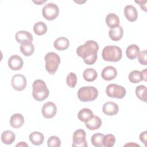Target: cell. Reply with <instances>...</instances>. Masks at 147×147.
<instances>
[{"label":"cell","instance_id":"1","mask_svg":"<svg viewBox=\"0 0 147 147\" xmlns=\"http://www.w3.org/2000/svg\"><path fill=\"white\" fill-rule=\"evenodd\" d=\"M98 50V44L94 40H88L84 44L81 45L77 48L76 54L78 56L83 58L86 64L92 65L97 60Z\"/></svg>","mask_w":147,"mask_h":147},{"label":"cell","instance_id":"2","mask_svg":"<svg viewBox=\"0 0 147 147\" xmlns=\"http://www.w3.org/2000/svg\"><path fill=\"white\" fill-rule=\"evenodd\" d=\"M32 88L33 97L37 101H43L48 98L49 94L46 83L42 80L37 79L34 80L32 84Z\"/></svg>","mask_w":147,"mask_h":147},{"label":"cell","instance_id":"3","mask_svg":"<svg viewBox=\"0 0 147 147\" xmlns=\"http://www.w3.org/2000/svg\"><path fill=\"white\" fill-rule=\"evenodd\" d=\"M102 56L103 59L106 61L117 62L122 58V49L116 45L106 46L102 50Z\"/></svg>","mask_w":147,"mask_h":147},{"label":"cell","instance_id":"4","mask_svg":"<svg viewBox=\"0 0 147 147\" xmlns=\"http://www.w3.org/2000/svg\"><path fill=\"white\" fill-rule=\"evenodd\" d=\"M77 95L79 99L82 102H91L97 98L98 91L95 87L84 86L79 89Z\"/></svg>","mask_w":147,"mask_h":147},{"label":"cell","instance_id":"5","mask_svg":"<svg viewBox=\"0 0 147 147\" xmlns=\"http://www.w3.org/2000/svg\"><path fill=\"white\" fill-rule=\"evenodd\" d=\"M45 69L51 75H54L57 71L60 63V57L56 53L51 52L46 54L44 57Z\"/></svg>","mask_w":147,"mask_h":147},{"label":"cell","instance_id":"6","mask_svg":"<svg viewBox=\"0 0 147 147\" xmlns=\"http://www.w3.org/2000/svg\"><path fill=\"white\" fill-rule=\"evenodd\" d=\"M106 93L110 98L122 99L125 96L126 91L122 86L117 84H110L106 87Z\"/></svg>","mask_w":147,"mask_h":147},{"label":"cell","instance_id":"7","mask_svg":"<svg viewBox=\"0 0 147 147\" xmlns=\"http://www.w3.org/2000/svg\"><path fill=\"white\" fill-rule=\"evenodd\" d=\"M43 17L47 20L52 21L56 19L59 14V9L57 5L48 3L44 5L42 10Z\"/></svg>","mask_w":147,"mask_h":147},{"label":"cell","instance_id":"8","mask_svg":"<svg viewBox=\"0 0 147 147\" xmlns=\"http://www.w3.org/2000/svg\"><path fill=\"white\" fill-rule=\"evenodd\" d=\"M86 133L83 129H78L75 131L72 137L73 147H87V143L86 140Z\"/></svg>","mask_w":147,"mask_h":147},{"label":"cell","instance_id":"9","mask_svg":"<svg viewBox=\"0 0 147 147\" xmlns=\"http://www.w3.org/2000/svg\"><path fill=\"white\" fill-rule=\"evenodd\" d=\"M11 85L14 90L21 91L26 86V79L21 74H16L12 76Z\"/></svg>","mask_w":147,"mask_h":147},{"label":"cell","instance_id":"10","mask_svg":"<svg viewBox=\"0 0 147 147\" xmlns=\"http://www.w3.org/2000/svg\"><path fill=\"white\" fill-rule=\"evenodd\" d=\"M42 114L45 118H52L56 114L57 107L52 102H48L44 104L42 107Z\"/></svg>","mask_w":147,"mask_h":147},{"label":"cell","instance_id":"11","mask_svg":"<svg viewBox=\"0 0 147 147\" xmlns=\"http://www.w3.org/2000/svg\"><path fill=\"white\" fill-rule=\"evenodd\" d=\"M23 64L24 61L22 59L17 55H12L8 60V66L11 70H20L22 68Z\"/></svg>","mask_w":147,"mask_h":147},{"label":"cell","instance_id":"12","mask_svg":"<svg viewBox=\"0 0 147 147\" xmlns=\"http://www.w3.org/2000/svg\"><path fill=\"white\" fill-rule=\"evenodd\" d=\"M102 111L105 114L109 116H113L118 113L119 111V107L117 103L113 102H107L103 105Z\"/></svg>","mask_w":147,"mask_h":147},{"label":"cell","instance_id":"13","mask_svg":"<svg viewBox=\"0 0 147 147\" xmlns=\"http://www.w3.org/2000/svg\"><path fill=\"white\" fill-rule=\"evenodd\" d=\"M117 76V71L116 68L113 66H107L105 67L101 72L102 78L107 81L113 80Z\"/></svg>","mask_w":147,"mask_h":147},{"label":"cell","instance_id":"14","mask_svg":"<svg viewBox=\"0 0 147 147\" xmlns=\"http://www.w3.org/2000/svg\"><path fill=\"white\" fill-rule=\"evenodd\" d=\"M124 15L126 18L130 22H134L138 17V13L136 8L133 5H126L124 8Z\"/></svg>","mask_w":147,"mask_h":147},{"label":"cell","instance_id":"15","mask_svg":"<svg viewBox=\"0 0 147 147\" xmlns=\"http://www.w3.org/2000/svg\"><path fill=\"white\" fill-rule=\"evenodd\" d=\"M17 41L21 44L26 42H32L33 36L30 33L25 30L18 31L15 35Z\"/></svg>","mask_w":147,"mask_h":147},{"label":"cell","instance_id":"16","mask_svg":"<svg viewBox=\"0 0 147 147\" xmlns=\"http://www.w3.org/2000/svg\"><path fill=\"white\" fill-rule=\"evenodd\" d=\"M106 23L110 28H115L119 26V19L117 14L111 13L108 14L106 17Z\"/></svg>","mask_w":147,"mask_h":147},{"label":"cell","instance_id":"17","mask_svg":"<svg viewBox=\"0 0 147 147\" xmlns=\"http://www.w3.org/2000/svg\"><path fill=\"white\" fill-rule=\"evenodd\" d=\"M24 123V116L19 113H16L10 118V124L13 128H19L21 127Z\"/></svg>","mask_w":147,"mask_h":147},{"label":"cell","instance_id":"18","mask_svg":"<svg viewBox=\"0 0 147 147\" xmlns=\"http://www.w3.org/2000/svg\"><path fill=\"white\" fill-rule=\"evenodd\" d=\"M69 45L68 38L64 37L57 38L53 42V46L58 51H64L67 49Z\"/></svg>","mask_w":147,"mask_h":147},{"label":"cell","instance_id":"19","mask_svg":"<svg viewBox=\"0 0 147 147\" xmlns=\"http://www.w3.org/2000/svg\"><path fill=\"white\" fill-rule=\"evenodd\" d=\"M94 116V113L92 110L88 108H83L81 109L78 114V119L80 121L84 122L88 121Z\"/></svg>","mask_w":147,"mask_h":147},{"label":"cell","instance_id":"20","mask_svg":"<svg viewBox=\"0 0 147 147\" xmlns=\"http://www.w3.org/2000/svg\"><path fill=\"white\" fill-rule=\"evenodd\" d=\"M85 125L89 130H97L102 125V120L98 116H94L88 121L85 122Z\"/></svg>","mask_w":147,"mask_h":147},{"label":"cell","instance_id":"21","mask_svg":"<svg viewBox=\"0 0 147 147\" xmlns=\"http://www.w3.org/2000/svg\"><path fill=\"white\" fill-rule=\"evenodd\" d=\"M123 34V30L121 26L117 28L110 29L109 32V36L111 40L114 41H118L120 40Z\"/></svg>","mask_w":147,"mask_h":147},{"label":"cell","instance_id":"22","mask_svg":"<svg viewBox=\"0 0 147 147\" xmlns=\"http://www.w3.org/2000/svg\"><path fill=\"white\" fill-rule=\"evenodd\" d=\"M140 48L136 44H131L128 46L126 50V55L128 59L133 60L137 58L140 52Z\"/></svg>","mask_w":147,"mask_h":147},{"label":"cell","instance_id":"23","mask_svg":"<svg viewBox=\"0 0 147 147\" xmlns=\"http://www.w3.org/2000/svg\"><path fill=\"white\" fill-rule=\"evenodd\" d=\"M16 140V135L11 130H6L1 134L2 142L6 145H10L13 144Z\"/></svg>","mask_w":147,"mask_h":147},{"label":"cell","instance_id":"24","mask_svg":"<svg viewBox=\"0 0 147 147\" xmlns=\"http://www.w3.org/2000/svg\"><path fill=\"white\" fill-rule=\"evenodd\" d=\"M21 52L25 56H31L34 51V47L32 42H26L21 44L20 47Z\"/></svg>","mask_w":147,"mask_h":147},{"label":"cell","instance_id":"25","mask_svg":"<svg viewBox=\"0 0 147 147\" xmlns=\"http://www.w3.org/2000/svg\"><path fill=\"white\" fill-rule=\"evenodd\" d=\"M29 140L33 144L35 145H40L43 143L44 136L41 132L35 131L30 134Z\"/></svg>","mask_w":147,"mask_h":147},{"label":"cell","instance_id":"26","mask_svg":"<svg viewBox=\"0 0 147 147\" xmlns=\"http://www.w3.org/2000/svg\"><path fill=\"white\" fill-rule=\"evenodd\" d=\"M83 76L86 81L91 82L94 81L96 79L98 76V74L94 69L90 68H87L84 71Z\"/></svg>","mask_w":147,"mask_h":147},{"label":"cell","instance_id":"27","mask_svg":"<svg viewBox=\"0 0 147 147\" xmlns=\"http://www.w3.org/2000/svg\"><path fill=\"white\" fill-rule=\"evenodd\" d=\"M47 26L44 22L39 21L36 22L33 26V31L37 35L41 36L46 33L47 32Z\"/></svg>","mask_w":147,"mask_h":147},{"label":"cell","instance_id":"28","mask_svg":"<svg viewBox=\"0 0 147 147\" xmlns=\"http://www.w3.org/2000/svg\"><path fill=\"white\" fill-rule=\"evenodd\" d=\"M129 80L131 83H138L143 80L142 73L138 70H133L129 75Z\"/></svg>","mask_w":147,"mask_h":147},{"label":"cell","instance_id":"29","mask_svg":"<svg viewBox=\"0 0 147 147\" xmlns=\"http://www.w3.org/2000/svg\"><path fill=\"white\" fill-rule=\"evenodd\" d=\"M137 97L144 102H146V87L144 85H140L136 88Z\"/></svg>","mask_w":147,"mask_h":147},{"label":"cell","instance_id":"30","mask_svg":"<svg viewBox=\"0 0 147 147\" xmlns=\"http://www.w3.org/2000/svg\"><path fill=\"white\" fill-rule=\"evenodd\" d=\"M104 134L100 133H97L93 134L91 138V144L96 147H101L103 146V139Z\"/></svg>","mask_w":147,"mask_h":147},{"label":"cell","instance_id":"31","mask_svg":"<svg viewBox=\"0 0 147 147\" xmlns=\"http://www.w3.org/2000/svg\"><path fill=\"white\" fill-rule=\"evenodd\" d=\"M115 137L113 134H106L103 137V146L105 147H112L115 144Z\"/></svg>","mask_w":147,"mask_h":147},{"label":"cell","instance_id":"32","mask_svg":"<svg viewBox=\"0 0 147 147\" xmlns=\"http://www.w3.org/2000/svg\"><path fill=\"white\" fill-rule=\"evenodd\" d=\"M77 76L74 72H70L66 78V83L67 86L70 88H74L77 83Z\"/></svg>","mask_w":147,"mask_h":147},{"label":"cell","instance_id":"33","mask_svg":"<svg viewBox=\"0 0 147 147\" xmlns=\"http://www.w3.org/2000/svg\"><path fill=\"white\" fill-rule=\"evenodd\" d=\"M47 144L49 147H59L61 145V141L58 137L52 136L48 138Z\"/></svg>","mask_w":147,"mask_h":147},{"label":"cell","instance_id":"34","mask_svg":"<svg viewBox=\"0 0 147 147\" xmlns=\"http://www.w3.org/2000/svg\"><path fill=\"white\" fill-rule=\"evenodd\" d=\"M138 60L140 63L144 65H147V52L146 50H144L140 52L138 56Z\"/></svg>","mask_w":147,"mask_h":147},{"label":"cell","instance_id":"35","mask_svg":"<svg viewBox=\"0 0 147 147\" xmlns=\"http://www.w3.org/2000/svg\"><path fill=\"white\" fill-rule=\"evenodd\" d=\"M140 140L142 142H143L145 146L146 145V140H147V131H144L140 133Z\"/></svg>","mask_w":147,"mask_h":147},{"label":"cell","instance_id":"36","mask_svg":"<svg viewBox=\"0 0 147 147\" xmlns=\"http://www.w3.org/2000/svg\"><path fill=\"white\" fill-rule=\"evenodd\" d=\"M135 2L139 4L142 10H143L144 11H146V1H136Z\"/></svg>","mask_w":147,"mask_h":147},{"label":"cell","instance_id":"37","mask_svg":"<svg viewBox=\"0 0 147 147\" xmlns=\"http://www.w3.org/2000/svg\"><path fill=\"white\" fill-rule=\"evenodd\" d=\"M141 73H142L143 80L146 81V69H144V70H142V71H141Z\"/></svg>","mask_w":147,"mask_h":147},{"label":"cell","instance_id":"38","mask_svg":"<svg viewBox=\"0 0 147 147\" xmlns=\"http://www.w3.org/2000/svg\"><path fill=\"white\" fill-rule=\"evenodd\" d=\"M16 146H28V145L25 142H20L19 144H17Z\"/></svg>","mask_w":147,"mask_h":147},{"label":"cell","instance_id":"39","mask_svg":"<svg viewBox=\"0 0 147 147\" xmlns=\"http://www.w3.org/2000/svg\"><path fill=\"white\" fill-rule=\"evenodd\" d=\"M47 1V0H45V1H33V2L34 3H36L37 5H41L42 3H44L45 2H46Z\"/></svg>","mask_w":147,"mask_h":147},{"label":"cell","instance_id":"40","mask_svg":"<svg viewBox=\"0 0 147 147\" xmlns=\"http://www.w3.org/2000/svg\"><path fill=\"white\" fill-rule=\"evenodd\" d=\"M126 145H136V146H140V145H138V144H133V143H130V144H125V146H126Z\"/></svg>","mask_w":147,"mask_h":147}]
</instances>
